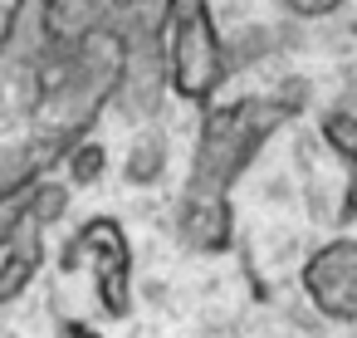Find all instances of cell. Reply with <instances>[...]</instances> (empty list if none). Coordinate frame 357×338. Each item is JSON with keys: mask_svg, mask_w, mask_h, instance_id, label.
<instances>
[{"mask_svg": "<svg viewBox=\"0 0 357 338\" xmlns=\"http://www.w3.org/2000/svg\"><path fill=\"white\" fill-rule=\"evenodd\" d=\"M294 118L289 98H240L225 108H211L201 123V142H196V162H191V196H230L235 177L255 162V152L264 147V138Z\"/></svg>", "mask_w": 357, "mask_h": 338, "instance_id": "6da1fadb", "label": "cell"}, {"mask_svg": "<svg viewBox=\"0 0 357 338\" xmlns=\"http://www.w3.org/2000/svg\"><path fill=\"white\" fill-rule=\"evenodd\" d=\"M225 45L211 25L206 0H167V79L176 98H211L225 84Z\"/></svg>", "mask_w": 357, "mask_h": 338, "instance_id": "7a4b0ae2", "label": "cell"}, {"mask_svg": "<svg viewBox=\"0 0 357 338\" xmlns=\"http://www.w3.org/2000/svg\"><path fill=\"white\" fill-rule=\"evenodd\" d=\"M69 250H74L69 265H74L79 255H89V270H93V279H98L103 314H108V318H128V314H132V294H128V279H132V250H128L123 226H118L113 216H98V221H89V226L74 235Z\"/></svg>", "mask_w": 357, "mask_h": 338, "instance_id": "3957f363", "label": "cell"}, {"mask_svg": "<svg viewBox=\"0 0 357 338\" xmlns=\"http://www.w3.org/2000/svg\"><path fill=\"white\" fill-rule=\"evenodd\" d=\"M303 294L333 323H357V240H328L303 260Z\"/></svg>", "mask_w": 357, "mask_h": 338, "instance_id": "277c9868", "label": "cell"}, {"mask_svg": "<svg viewBox=\"0 0 357 338\" xmlns=\"http://www.w3.org/2000/svg\"><path fill=\"white\" fill-rule=\"evenodd\" d=\"M176 230L181 240L196 250V255H220L230 245V201L220 196H181V211H176Z\"/></svg>", "mask_w": 357, "mask_h": 338, "instance_id": "5b68a950", "label": "cell"}, {"mask_svg": "<svg viewBox=\"0 0 357 338\" xmlns=\"http://www.w3.org/2000/svg\"><path fill=\"white\" fill-rule=\"evenodd\" d=\"M123 172H128V182H137V186L157 182V177L167 172V142H162V138H137V142L128 147Z\"/></svg>", "mask_w": 357, "mask_h": 338, "instance_id": "8992f818", "label": "cell"}, {"mask_svg": "<svg viewBox=\"0 0 357 338\" xmlns=\"http://www.w3.org/2000/svg\"><path fill=\"white\" fill-rule=\"evenodd\" d=\"M64 157H69V182H79V186L98 182V177H103V162H108L103 142H74Z\"/></svg>", "mask_w": 357, "mask_h": 338, "instance_id": "52a82bcc", "label": "cell"}, {"mask_svg": "<svg viewBox=\"0 0 357 338\" xmlns=\"http://www.w3.org/2000/svg\"><path fill=\"white\" fill-rule=\"evenodd\" d=\"M323 142L347 162V157H357V118L352 113H342V108H333V113H323Z\"/></svg>", "mask_w": 357, "mask_h": 338, "instance_id": "ba28073f", "label": "cell"}, {"mask_svg": "<svg viewBox=\"0 0 357 338\" xmlns=\"http://www.w3.org/2000/svg\"><path fill=\"white\" fill-rule=\"evenodd\" d=\"M347 0H284V10L298 20H318V15H337Z\"/></svg>", "mask_w": 357, "mask_h": 338, "instance_id": "9c48e42d", "label": "cell"}, {"mask_svg": "<svg viewBox=\"0 0 357 338\" xmlns=\"http://www.w3.org/2000/svg\"><path fill=\"white\" fill-rule=\"evenodd\" d=\"M337 221H357V157H347V186H342V211Z\"/></svg>", "mask_w": 357, "mask_h": 338, "instance_id": "30bf717a", "label": "cell"}, {"mask_svg": "<svg viewBox=\"0 0 357 338\" xmlns=\"http://www.w3.org/2000/svg\"><path fill=\"white\" fill-rule=\"evenodd\" d=\"M54 338H103V333H93V328H89V323H74V318H64V323H59V333H54Z\"/></svg>", "mask_w": 357, "mask_h": 338, "instance_id": "8fae6325", "label": "cell"}, {"mask_svg": "<svg viewBox=\"0 0 357 338\" xmlns=\"http://www.w3.org/2000/svg\"><path fill=\"white\" fill-rule=\"evenodd\" d=\"M10 35H15V10L0 6V50H10Z\"/></svg>", "mask_w": 357, "mask_h": 338, "instance_id": "7c38bea8", "label": "cell"}]
</instances>
